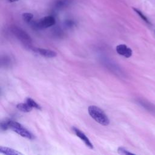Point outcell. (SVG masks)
I'll return each mask as SVG.
<instances>
[{
  "label": "cell",
  "instance_id": "1",
  "mask_svg": "<svg viewBox=\"0 0 155 155\" xmlns=\"http://www.w3.org/2000/svg\"><path fill=\"white\" fill-rule=\"evenodd\" d=\"M88 111L90 116L99 124L104 126H107L110 124L108 116L98 107L90 105L88 108Z\"/></svg>",
  "mask_w": 155,
  "mask_h": 155
},
{
  "label": "cell",
  "instance_id": "2",
  "mask_svg": "<svg viewBox=\"0 0 155 155\" xmlns=\"http://www.w3.org/2000/svg\"><path fill=\"white\" fill-rule=\"evenodd\" d=\"M8 125H9V128H10L13 131L19 134L22 137H25L28 139H31V140L35 138V136L34 134H33L29 130H28L26 128H25L22 125H21V124L16 121L9 120Z\"/></svg>",
  "mask_w": 155,
  "mask_h": 155
},
{
  "label": "cell",
  "instance_id": "3",
  "mask_svg": "<svg viewBox=\"0 0 155 155\" xmlns=\"http://www.w3.org/2000/svg\"><path fill=\"white\" fill-rule=\"evenodd\" d=\"M11 31L13 34L25 45V47L30 48H31L30 45L31 39L30 36L24 30L17 26H13L11 28Z\"/></svg>",
  "mask_w": 155,
  "mask_h": 155
},
{
  "label": "cell",
  "instance_id": "4",
  "mask_svg": "<svg viewBox=\"0 0 155 155\" xmlns=\"http://www.w3.org/2000/svg\"><path fill=\"white\" fill-rule=\"evenodd\" d=\"M56 20L53 16H47L41 19L38 22L35 24V27L38 28H46L54 25Z\"/></svg>",
  "mask_w": 155,
  "mask_h": 155
},
{
  "label": "cell",
  "instance_id": "5",
  "mask_svg": "<svg viewBox=\"0 0 155 155\" xmlns=\"http://www.w3.org/2000/svg\"><path fill=\"white\" fill-rule=\"evenodd\" d=\"M116 50L119 55L123 56L127 58L131 57L133 53L132 50L125 44L118 45L116 48Z\"/></svg>",
  "mask_w": 155,
  "mask_h": 155
},
{
  "label": "cell",
  "instance_id": "6",
  "mask_svg": "<svg viewBox=\"0 0 155 155\" xmlns=\"http://www.w3.org/2000/svg\"><path fill=\"white\" fill-rule=\"evenodd\" d=\"M73 132L76 134V135L79 137L84 142V143L90 149H93V145L90 139L87 137V136L82 132L79 129H78L76 127H73L72 128Z\"/></svg>",
  "mask_w": 155,
  "mask_h": 155
},
{
  "label": "cell",
  "instance_id": "7",
  "mask_svg": "<svg viewBox=\"0 0 155 155\" xmlns=\"http://www.w3.org/2000/svg\"><path fill=\"white\" fill-rule=\"evenodd\" d=\"M33 51L35 52L38 53L39 54L47 57V58H54L56 56V53L54 51L48 50V49H44V48H32L31 47Z\"/></svg>",
  "mask_w": 155,
  "mask_h": 155
},
{
  "label": "cell",
  "instance_id": "8",
  "mask_svg": "<svg viewBox=\"0 0 155 155\" xmlns=\"http://www.w3.org/2000/svg\"><path fill=\"white\" fill-rule=\"evenodd\" d=\"M0 153L6 155H18V154H22L21 153L15 150L14 149L5 147H0Z\"/></svg>",
  "mask_w": 155,
  "mask_h": 155
},
{
  "label": "cell",
  "instance_id": "9",
  "mask_svg": "<svg viewBox=\"0 0 155 155\" xmlns=\"http://www.w3.org/2000/svg\"><path fill=\"white\" fill-rule=\"evenodd\" d=\"M137 101L140 105H141L143 108H145L150 112L155 113V106L148 101H146L143 99H139Z\"/></svg>",
  "mask_w": 155,
  "mask_h": 155
},
{
  "label": "cell",
  "instance_id": "10",
  "mask_svg": "<svg viewBox=\"0 0 155 155\" xmlns=\"http://www.w3.org/2000/svg\"><path fill=\"white\" fill-rule=\"evenodd\" d=\"M70 2V0H56L54 3V7L56 9H62L67 6Z\"/></svg>",
  "mask_w": 155,
  "mask_h": 155
},
{
  "label": "cell",
  "instance_id": "11",
  "mask_svg": "<svg viewBox=\"0 0 155 155\" xmlns=\"http://www.w3.org/2000/svg\"><path fill=\"white\" fill-rule=\"evenodd\" d=\"M16 108L22 111V112H30L32 110L33 108L29 105L28 104L27 102L26 103H19L18 104L16 105Z\"/></svg>",
  "mask_w": 155,
  "mask_h": 155
},
{
  "label": "cell",
  "instance_id": "12",
  "mask_svg": "<svg viewBox=\"0 0 155 155\" xmlns=\"http://www.w3.org/2000/svg\"><path fill=\"white\" fill-rule=\"evenodd\" d=\"M133 9L134 11L140 17V18H141L143 21H144L146 23H147V24H151V22H150V21H149L148 19L147 18V17L140 10H139V9H137V8H134V7H133Z\"/></svg>",
  "mask_w": 155,
  "mask_h": 155
},
{
  "label": "cell",
  "instance_id": "13",
  "mask_svg": "<svg viewBox=\"0 0 155 155\" xmlns=\"http://www.w3.org/2000/svg\"><path fill=\"white\" fill-rule=\"evenodd\" d=\"M26 102L28 104H29L32 108H35L36 109H39V110H41V106L38 104L33 99H32L31 98H27V100H26Z\"/></svg>",
  "mask_w": 155,
  "mask_h": 155
},
{
  "label": "cell",
  "instance_id": "14",
  "mask_svg": "<svg viewBox=\"0 0 155 155\" xmlns=\"http://www.w3.org/2000/svg\"><path fill=\"white\" fill-rule=\"evenodd\" d=\"M22 19L24 21L27 22H29L31 21V19L33 18V15L30 13H24L22 15Z\"/></svg>",
  "mask_w": 155,
  "mask_h": 155
},
{
  "label": "cell",
  "instance_id": "15",
  "mask_svg": "<svg viewBox=\"0 0 155 155\" xmlns=\"http://www.w3.org/2000/svg\"><path fill=\"white\" fill-rule=\"evenodd\" d=\"M117 152L119 154H125V155H127V154H134L133 153L130 152L128 150H127V149H125L124 147H119L117 149Z\"/></svg>",
  "mask_w": 155,
  "mask_h": 155
},
{
  "label": "cell",
  "instance_id": "16",
  "mask_svg": "<svg viewBox=\"0 0 155 155\" xmlns=\"http://www.w3.org/2000/svg\"><path fill=\"white\" fill-rule=\"evenodd\" d=\"M8 122H9V119H6V120L1 122V128L2 130L5 131L8 128H9Z\"/></svg>",
  "mask_w": 155,
  "mask_h": 155
},
{
  "label": "cell",
  "instance_id": "17",
  "mask_svg": "<svg viewBox=\"0 0 155 155\" xmlns=\"http://www.w3.org/2000/svg\"><path fill=\"white\" fill-rule=\"evenodd\" d=\"M65 24L68 27H72L74 24V22L71 21V20H67L66 22H65Z\"/></svg>",
  "mask_w": 155,
  "mask_h": 155
},
{
  "label": "cell",
  "instance_id": "18",
  "mask_svg": "<svg viewBox=\"0 0 155 155\" xmlns=\"http://www.w3.org/2000/svg\"><path fill=\"white\" fill-rule=\"evenodd\" d=\"M18 0H8V1L9 2H16V1H18Z\"/></svg>",
  "mask_w": 155,
  "mask_h": 155
},
{
  "label": "cell",
  "instance_id": "19",
  "mask_svg": "<svg viewBox=\"0 0 155 155\" xmlns=\"http://www.w3.org/2000/svg\"><path fill=\"white\" fill-rule=\"evenodd\" d=\"M154 34H155V30H154Z\"/></svg>",
  "mask_w": 155,
  "mask_h": 155
}]
</instances>
